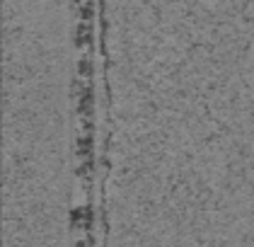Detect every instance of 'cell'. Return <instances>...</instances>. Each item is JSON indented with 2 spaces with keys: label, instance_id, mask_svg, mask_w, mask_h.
<instances>
[{
  "label": "cell",
  "instance_id": "obj_4",
  "mask_svg": "<svg viewBox=\"0 0 254 247\" xmlns=\"http://www.w3.org/2000/svg\"><path fill=\"white\" fill-rule=\"evenodd\" d=\"M92 73H95V61L90 56H82L78 61V76L82 80H92Z\"/></svg>",
  "mask_w": 254,
  "mask_h": 247
},
{
  "label": "cell",
  "instance_id": "obj_3",
  "mask_svg": "<svg viewBox=\"0 0 254 247\" xmlns=\"http://www.w3.org/2000/svg\"><path fill=\"white\" fill-rule=\"evenodd\" d=\"M92 41V22H85V19H78L75 24V44L78 46H85Z\"/></svg>",
  "mask_w": 254,
  "mask_h": 247
},
{
  "label": "cell",
  "instance_id": "obj_2",
  "mask_svg": "<svg viewBox=\"0 0 254 247\" xmlns=\"http://www.w3.org/2000/svg\"><path fill=\"white\" fill-rule=\"evenodd\" d=\"M92 146H95V136L92 131H82L78 136V158L80 160H90V158H95L92 155Z\"/></svg>",
  "mask_w": 254,
  "mask_h": 247
},
{
  "label": "cell",
  "instance_id": "obj_5",
  "mask_svg": "<svg viewBox=\"0 0 254 247\" xmlns=\"http://www.w3.org/2000/svg\"><path fill=\"white\" fill-rule=\"evenodd\" d=\"M90 243H92V240H82V238H78V240L73 243V247H87Z\"/></svg>",
  "mask_w": 254,
  "mask_h": 247
},
{
  "label": "cell",
  "instance_id": "obj_1",
  "mask_svg": "<svg viewBox=\"0 0 254 247\" xmlns=\"http://www.w3.org/2000/svg\"><path fill=\"white\" fill-rule=\"evenodd\" d=\"M95 223V209L90 204H78L70 209V226L75 230H92Z\"/></svg>",
  "mask_w": 254,
  "mask_h": 247
}]
</instances>
